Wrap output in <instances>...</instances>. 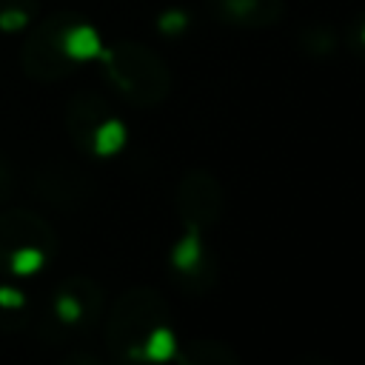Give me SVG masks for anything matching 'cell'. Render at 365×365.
<instances>
[{"label": "cell", "mask_w": 365, "mask_h": 365, "mask_svg": "<svg viewBox=\"0 0 365 365\" xmlns=\"http://www.w3.org/2000/svg\"><path fill=\"white\" fill-rule=\"evenodd\" d=\"M177 342L174 311L160 291L137 285L114 299L106 317V348L117 362H168Z\"/></svg>", "instance_id": "cell-1"}, {"label": "cell", "mask_w": 365, "mask_h": 365, "mask_svg": "<svg viewBox=\"0 0 365 365\" xmlns=\"http://www.w3.org/2000/svg\"><path fill=\"white\" fill-rule=\"evenodd\" d=\"M100 48V34L86 17L74 11H57L29 31L20 63L29 77L40 83H54L74 74L83 63L97 57Z\"/></svg>", "instance_id": "cell-2"}, {"label": "cell", "mask_w": 365, "mask_h": 365, "mask_svg": "<svg viewBox=\"0 0 365 365\" xmlns=\"http://www.w3.org/2000/svg\"><path fill=\"white\" fill-rule=\"evenodd\" d=\"M97 57L111 88L137 108H154L171 94V68L151 46L117 40L100 48Z\"/></svg>", "instance_id": "cell-3"}, {"label": "cell", "mask_w": 365, "mask_h": 365, "mask_svg": "<svg viewBox=\"0 0 365 365\" xmlns=\"http://www.w3.org/2000/svg\"><path fill=\"white\" fill-rule=\"evenodd\" d=\"M57 254L54 228L29 208H9L0 214V274L31 277L40 274Z\"/></svg>", "instance_id": "cell-4"}, {"label": "cell", "mask_w": 365, "mask_h": 365, "mask_svg": "<svg viewBox=\"0 0 365 365\" xmlns=\"http://www.w3.org/2000/svg\"><path fill=\"white\" fill-rule=\"evenodd\" d=\"M106 294L97 279L74 274L66 277L46 302V314L40 319V334L46 339H57L66 334H86L103 317Z\"/></svg>", "instance_id": "cell-5"}, {"label": "cell", "mask_w": 365, "mask_h": 365, "mask_svg": "<svg viewBox=\"0 0 365 365\" xmlns=\"http://www.w3.org/2000/svg\"><path fill=\"white\" fill-rule=\"evenodd\" d=\"M66 128L74 145L94 160H108L120 154L128 140L125 123L117 117V111L91 91H80L77 97H71L66 108Z\"/></svg>", "instance_id": "cell-6"}, {"label": "cell", "mask_w": 365, "mask_h": 365, "mask_svg": "<svg viewBox=\"0 0 365 365\" xmlns=\"http://www.w3.org/2000/svg\"><path fill=\"white\" fill-rule=\"evenodd\" d=\"M174 211L191 231H211L225 214V188L208 168H188L174 188Z\"/></svg>", "instance_id": "cell-7"}, {"label": "cell", "mask_w": 365, "mask_h": 365, "mask_svg": "<svg viewBox=\"0 0 365 365\" xmlns=\"http://www.w3.org/2000/svg\"><path fill=\"white\" fill-rule=\"evenodd\" d=\"M168 277L177 291L188 297H205L220 279V265L211 245L202 240V231L185 228V234L168 251Z\"/></svg>", "instance_id": "cell-8"}, {"label": "cell", "mask_w": 365, "mask_h": 365, "mask_svg": "<svg viewBox=\"0 0 365 365\" xmlns=\"http://www.w3.org/2000/svg\"><path fill=\"white\" fill-rule=\"evenodd\" d=\"M205 9L222 26L262 31L282 23L288 0H205Z\"/></svg>", "instance_id": "cell-9"}, {"label": "cell", "mask_w": 365, "mask_h": 365, "mask_svg": "<svg viewBox=\"0 0 365 365\" xmlns=\"http://www.w3.org/2000/svg\"><path fill=\"white\" fill-rule=\"evenodd\" d=\"M31 188L60 205V208H77L88 200L91 194V180L80 171V168H71V165H48V168H40L34 177H31Z\"/></svg>", "instance_id": "cell-10"}, {"label": "cell", "mask_w": 365, "mask_h": 365, "mask_svg": "<svg viewBox=\"0 0 365 365\" xmlns=\"http://www.w3.org/2000/svg\"><path fill=\"white\" fill-rule=\"evenodd\" d=\"M171 362H180V365H240V354L222 339L197 336V339L177 342Z\"/></svg>", "instance_id": "cell-11"}, {"label": "cell", "mask_w": 365, "mask_h": 365, "mask_svg": "<svg viewBox=\"0 0 365 365\" xmlns=\"http://www.w3.org/2000/svg\"><path fill=\"white\" fill-rule=\"evenodd\" d=\"M29 322H31L29 297L11 282H0V331H23Z\"/></svg>", "instance_id": "cell-12"}, {"label": "cell", "mask_w": 365, "mask_h": 365, "mask_svg": "<svg viewBox=\"0 0 365 365\" xmlns=\"http://www.w3.org/2000/svg\"><path fill=\"white\" fill-rule=\"evenodd\" d=\"M336 46H339V37L325 23H311L299 31V48L308 57H328V54L336 51Z\"/></svg>", "instance_id": "cell-13"}, {"label": "cell", "mask_w": 365, "mask_h": 365, "mask_svg": "<svg viewBox=\"0 0 365 365\" xmlns=\"http://www.w3.org/2000/svg\"><path fill=\"white\" fill-rule=\"evenodd\" d=\"M37 17V0H0V31L29 29Z\"/></svg>", "instance_id": "cell-14"}, {"label": "cell", "mask_w": 365, "mask_h": 365, "mask_svg": "<svg viewBox=\"0 0 365 365\" xmlns=\"http://www.w3.org/2000/svg\"><path fill=\"white\" fill-rule=\"evenodd\" d=\"M345 48L354 54V57H359V60H365V11H359L348 26H345Z\"/></svg>", "instance_id": "cell-15"}, {"label": "cell", "mask_w": 365, "mask_h": 365, "mask_svg": "<svg viewBox=\"0 0 365 365\" xmlns=\"http://www.w3.org/2000/svg\"><path fill=\"white\" fill-rule=\"evenodd\" d=\"M11 188H14V177H11V168L0 160V202L11 194Z\"/></svg>", "instance_id": "cell-16"}]
</instances>
